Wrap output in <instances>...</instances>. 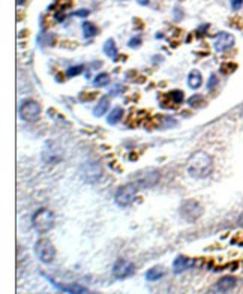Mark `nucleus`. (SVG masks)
I'll use <instances>...</instances> for the list:
<instances>
[{"label": "nucleus", "instance_id": "5701e85b", "mask_svg": "<svg viewBox=\"0 0 243 294\" xmlns=\"http://www.w3.org/2000/svg\"><path fill=\"white\" fill-rule=\"evenodd\" d=\"M83 72V66L81 65H77V66H71L68 71H66V75L68 77H75V75H80Z\"/></svg>", "mask_w": 243, "mask_h": 294}, {"label": "nucleus", "instance_id": "7ed1b4c3", "mask_svg": "<svg viewBox=\"0 0 243 294\" xmlns=\"http://www.w3.org/2000/svg\"><path fill=\"white\" fill-rule=\"evenodd\" d=\"M35 255L39 261L48 264L56 258V248L48 239H39L35 243Z\"/></svg>", "mask_w": 243, "mask_h": 294}, {"label": "nucleus", "instance_id": "dca6fc26", "mask_svg": "<svg viewBox=\"0 0 243 294\" xmlns=\"http://www.w3.org/2000/svg\"><path fill=\"white\" fill-rule=\"evenodd\" d=\"M203 83V77H201V72L200 71H192L188 77V84L191 89H198Z\"/></svg>", "mask_w": 243, "mask_h": 294}, {"label": "nucleus", "instance_id": "bb28decb", "mask_svg": "<svg viewBox=\"0 0 243 294\" xmlns=\"http://www.w3.org/2000/svg\"><path fill=\"white\" fill-rule=\"evenodd\" d=\"M128 45H129L131 48H137V47L141 45V39H140V38H132V39L128 42Z\"/></svg>", "mask_w": 243, "mask_h": 294}, {"label": "nucleus", "instance_id": "6e6552de", "mask_svg": "<svg viewBox=\"0 0 243 294\" xmlns=\"http://www.w3.org/2000/svg\"><path fill=\"white\" fill-rule=\"evenodd\" d=\"M159 182V173L156 170L152 171H143L141 174H138V180H137V188H149L153 186Z\"/></svg>", "mask_w": 243, "mask_h": 294}, {"label": "nucleus", "instance_id": "2eb2a0df", "mask_svg": "<svg viewBox=\"0 0 243 294\" xmlns=\"http://www.w3.org/2000/svg\"><path fill=\"white\" fill-rule=\"evenodd\" d=\"M183 99H185L183 92H180V90H173V92H170V93L165 96V102H167V101H171V107H176V105L182 104V102H183Z\"/></svg>", "mask_w": 243, "mask_h": 294}, {"label": "nucleus", "instance_id": "412c9836", "mask_svg": "<svg viewBox=\"0 0 243 294\" xmlns=\"http://www.w3.org/2000/svg\"><path fill=\"white\" fill-rule=\"evenodd\" d=\"M108 83H110V75H108V74H105V72H102V74H98V75H96V78L93 80V84H95L96 87L107 86Z\"/></svg>", "mask_w": 243, "mask_h": 294}, {"label": "nucleus", "instance_id": "6ab92c4d", "mask_svg": "<svg viewBox=\"0 0 243 294\" xmlns=\"http://www.w3.org/2000/svg\"><path fill=\"white\" fill-rule=\"evenodd\" d=\"M122 116H123V110H122L120 107H116V108L110 113V116L107 117V122H108L110 125H114V123H117V122L122 119Z\"/></svg>", "mask_w": 243, "mask_h": 294}, {"label": "nucleus", "instance_id": "ddd939ff", "mask_svg": "<svg viewBox=\"0 0 243 294\" xmlns=\"http://www.w3.org/2000/svg\"><path fill=\"white\" fill-rule=\"evenodd\" d=\"M236 284H237L236 278H233V276H224V278H221L216 282L215 290L219 291V293H228V291H231L236 287Z\"/></svg>", "mask_w": 243, "mask_h": 294}, {"label": "nucleus", "instance_id": "20e7f679", "mask_svg": "<svg viewBox=\"0 0 243 294\" xmlns=\"http://www.w3.org/2000/svg\"><path fill=\"white\" fill-rule=\"evenodd\" d=\"M180 215H182V218L189 221V222H195L203 215V206L195 200H188L182 204Z\"/></svg>", "mask_w": 243, "mask_h": 294}, {"label": "nucleus", "instance_id": "f8f14e48", "mask_svg": "<svg viewBox=\"0 0 243 294\" xmlns=\"http://www.w3.org/2000/svg\"><path fill=\"white\" fill-rule=\"evenodd\" d=\"M50 281L54 284V287H57L59 290H62V291H65V293H68V294H92V291H89L86 287H83V285H80V284L63 285V284H56L53 279H50Z\"/></svg>", "mask_w": 243, "mask_h": 294}, {"label": "nucleus", "instance_id": "393cba45", "mask_svg": "<svg viewBox=\"0 0 243 294\" xmlns=\"http://www.w3.org/2000/svg\"><path fill=\"white\" fill-rule=\"evenodd\" d=\"M218 84V77L216 75H213V74H212L210 75V78H209V83H207V87H209V89L212 90V89H213V87Z\"/></svg>", "mask_w": 243, "mask_h": 294}, {"label": "nucleus", "instance_id": "9d476101", "mask_svg": "<svg viewBox=\"0 0 243 294\" xmlns=\"http://www.w3.org/2000/svg\"><path fill=\"white\" fill-rule=\"evenodd\" d=\"M195 263H197V261L192 260V258H188V257H185V255H179V257L174 260V263H173V272H174V273H182V272H185V270L194 267Z\"/></svg>", "mask_w": 243, "mask_h": 294}, {"label": "nucleus", "instance_id": "423d86ee", "mask_svg": "<svg viewBox=\"0 0 243 294\" xmlns=\"http://www.w3.org/2000/svg\"><path fill=\"white\" fill-rule=\"evenodd\" d=\"M41 114V105L36 101H24L20 107V116L26 122H35Z\"/></svg>", "mask_w": 243, "mask_h": 294}, {"label": "nucleus", "instance_id": "4468645a", "mask_svg": "<svg viewBox=\"0 0 243 294\" xmlns=\"http://www.w3.org/2000/svg\"><path fill=\"white\" fill-rule=\"evenodd\" d=\"M164 275H165L164 267H162V266H155V267H152L150 270L146 272V279L150 281V282H152V281L155 282V281H159Z\"/></svg>", "mask_w": 243, "mask_h": 294}, {"label": "nucleus", "instance_id": "c756f323", "mask_svg": "<svg viewBox=\"0 0 243 294\" xmlns=\"http://www.w3.org/2000/svg\"><path fill=\"white\" fill-rule=\"evenodd\" d=\"M18 2H20V3H23V2H24V0H18Z\"/></svg>", "mask_w": 243, "mask_h": 294}, {"label": "nucleus", "instance_id": "a878e982", "mask_svg": "<svg viewBox=\"0 0 243 294\" xmlns=\"http://www.w3.org/2000/svg\"><path fill=\"white\" fill-rule=\"evenodd\" d=\"M230 3H231V9L233 11H239L243 5V0H230Z\"/></svg>", "mask_w": 243, "mask_h": 294}, {"label": "nucleus", "instance_id": "4be33fe9", "mask_svg": "<svg viewBox=\"0 0 243 294\" xmlns=\"http://www.w3.org/2000/svg\"><path fill=\"white\" fill-rule=\"evenodd\" d=\"M237 69V65L236 63H224L222 66H221V72L222 74H231L233 71H236Z\"/></svg>", "mask_w": 243, "mask_h": 294}, {"label": "nucleus", "instance_id": "39448f33", "mask_svg": "<svg viewBox=\"0 0 243 294\" xmlns=\"http://www.w3.org/2000/svg\"><path fill=\"white\" fill-rule=\"evenodd\" d=\"M135 192H137V185L134 183H126L123 186H120L114 197L116 204L120 206V207H126V206H129L134 201Z\"/></svg>", "mask_w": 243, "mask_h": 294}, {"label": "nucleus", "instance_id": "0eeeda50", "mask_svg": "<svg viewBox=\"0 0 243 294\" xmlns=\"http://www.w3.org/2000/svg\"><path fill=\"white\" fill-rule=\"evenodd\" d=\"M135 272V266L128 261V260H123V258H120L114 263V266H113V275L117 278V279H125L128 276H132Z\"/></svg>", "mask_w": 243, "mask_h": 294}, {"label": "nucleus", "instance_id": "7c9ffc66", "mask_svg": "<svg viewBox=\"0 0 243 294\" xmlns=\"http://www.w3.org/2000/svg\"><path fill=\"white\" fill-rule=\"evenodd\" d=\"M92 294H98V293H92Z\"/></svg>", "mask_w": 243, "mask_h": 294}, {"label": "nucleus", "instance_id": "a211bd4d", "mask_svg": "<svg viewBox=\"0 0 243 294\" xmlns=\"http://www.w3.org/2000/svg\"><path fill=\"white\" fill-rule=\"evenodd\" d=\"M108 108H110V99L108 98H101L99 102H98V105L93 110V114L96 117H101V116H104V113L108 111Z\"/></svg>", "mask_w": 243, "mask_h": 294}, {"label": "nucleus", "instance_id": "f3484780", "mask_svg": "<svg viewBox=\"0 0 243 294\" xmlns=\"http://www.w3.org/2000/svg\"><path fill=\"white\" fill-rule=\"evenodd\" d=\"M81 30H83V36L87 38V39H89V38H93V36L98 35V29H96V26L92 24V23H83Z\"/></svg>", "mask_w": 243, "mask_h": 294}, {"label": "nucleus", "instance_id": "1a4fd4ad", "mask_svg": "<svg viewBox=\"0 0 243 294\" xmlns=\"http://www.w3.org/2000/svg\"><path fill=\"white\" fill-rule=\"evenodd\" d=\"M233 45H234V36L231 33H227V32L218 33V36L215 39V50L218 53H224L228 48H231Z\"/></svg>", "mask_w": 243, "mask_h": 294}, {"label": "nucleus", "instance_id": "9b49d317", "mask_svg": "<svg viewBox=\"0 0 243 294\" xmlns=\"http://www.w3.org/2000/svg\"><path fill=\"white\" fill-rule=\"evenodd\" d=\"M101 176H102V170L96 164H86L83 167V177L87 182H96L98 179H101Z\"/></svg>", "mask_w": 243, "mask_h": 294}, {"label": "nucleus", "instance_id": "f03ea898", "mask_svg": "<svg viewBox=\"0 0 243 294\" xmlns=\"http://www.w3.org/2000/svg\"><path fill=\"white\" fill-rule=\"evenodd\" d=\"M54 222H56V216L54 213L47 209V207H41L35 212L33 218H32V225L33 228L39 233V234H44V233H48L53 227H54Z\"/></svg>", "mask_w": 243, "mask_h": 294}, {"label": "nucleus", "instance_id": "c85d7f7f", "mask_svg": "<svg viewBox=\"0 0 243 294\" xmlns=\"http://www.w3.org/2000/svg\"><path fill=\"white\" fill-rule=\"evenodd\" d=\"M237 224H239L240 227H243V212L240 213V216H239V219H237Z\"/></svg>", "mask_w": 243, "mask_h": 294}, {"label": "nucleus", "instance_id": "f257e3e1", "mask_svg": "<svg viewBox=\"0 0 243 294\" xmlns=\"http://www.w3.org/2000/svg\"><path fill=\"white\" fill-rule=\"evenodd\" d=\"M212 167H213V159H212V156L206 153L204 150H197L191 155L186 171L195 179H204L212 173Z\"/></svg>", "mask_w": 243, "mask_h": 294}, {"label": "nucleus", "instance_id": "cd10ccee", "mask_svg": "<svg viewBox=\"0 0 243 294\" xmlns=\"http://www.w3.org/2000/svg\"><path fill=\"white\" fill-rule=\"evenodd\" d=\"M89 14H90L89 9H80V11H77L74 15H75V17H87Z\"/></svg>", "mask_w": 243, "mask_h": 294}, {"label": "nucleus", "instance_id": "aec40b11", "mask_svg": "<svg viewBox=\"0 0 243 294\" xmlns=\"http://www.w3.org/2000/svg\"><path fill=\"white\" fill-rule=\"evenodd\" d=\"M104 53L108 56V57H114L117 54V47H116V42L114 39H107L105 44H104Z\"/></svg>", "mask_w": 243, "mask_h": 294}, {"label": "nucleus", "instance_id": "b1692460", "mask_svg": "<svg viewBox=\"0 0 243 294\" xmlns=\"http://www.w3.org/2000/svg\"><path fill=\"white\" fill-rule=\"evenodd\" d=\"M188 104H189L191 107H200V105L203 104V96L194 95V96H191V98L188 99Z\"/></svg>", "mask_w": 243, "mask_h": 294}]
</instances>
